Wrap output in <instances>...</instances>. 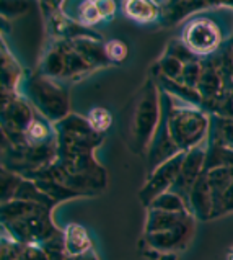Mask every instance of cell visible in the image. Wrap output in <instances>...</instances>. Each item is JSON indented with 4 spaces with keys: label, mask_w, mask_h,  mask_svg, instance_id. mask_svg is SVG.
Wrapping results in <instances>:
<instances>
[{
    "label": "cell",
    "mask_w": 233,
    "mask_h": 260,
    "mask_svg": "<svg viewBox=\"0 0 233 260\" xmlns=\"http://www.w3.org/2000/svg\"><path fill=\"white\" fill-rule=\"evenodd\" d=\"M162 118L147 152L148 169L153 170L179 152H187L209 141L210 115L160 88Z\"/></svg>",
    "instance_id": "1"
},
{
    "label": "cell",
    "mask_w": 233,
    "mask_h": 260,
    "mask_svg": "<svg viewBox=\"0 0 233 260\" xmlns=\"http://www.w3.org/2000/svg\"><path fill=\"white\" fill-rule=\"evenodd\" d=\"M196 218L191 211H165L147 208L140 254L150 260H176L194 237Z\"/></svg>",
    "instance_id": "2"
},
{
    "label": "cell",
    "mask_w": 233,
    "mask_h": 260,
    "mask_svg": "<svg viewBox=\"0 0 233 260\" xmlns=\"http://www.w3.org/2000/svg\"><path fill=\"white\" fill-rule=\"evenodd\" d=\"M54 206L29 200H9L2 203V229L12 239L26 246H43L61 234L52 221Z\"/></svg>",
    "instance_id": "3"
},
{
    "label": "cell",
    "mask_w": 233,
    "mask_h": 260,
    "mask_svg": "<svg viewBox=\"0 0 233 260\" xmlns=\"http://www.w3.org/2000/svg\"><path fill=\"white\" fill-rule=\"evenodd\" d=\"M127 144L135 154L148 152L162 118L160 87L153 76L145 79L127 108Z\"/></svg>",
    "instance_id": "4"
},
{
    "label": "cell",
    "mask_w": 233,
    "mask_h": 260,
    "mask_svg": "<svg viewBox=\"0 0 233 260\" xmlns=\"http://www.w3.org/2000/svg\"><path fill=\"white\" fill-rule=\"evenodd\" d=\"M20 93L36 108L37 113L54 124L70 115L69 95L62 84L40 72L23 79Z\"/></svg>",
    "instance_id": "5"
},
{
    "label": "cell",
    "mask_w": 233,
    "mask_h": 260,
    "mask_svg": "<svg viewBox=\"0 0 233 260\" xmlns=\"http://www.w3.org/2000/svg\"><path fill=\"white\" fill-rule=\"evenodd\" d=\"M223 38V28L219 20L210 18L209 15H198L187 20L181 31L184 46L198 57L212 56L220 48Z\"/></svg>",
    "instance_id": "6"
},
{
    "label": "cell",
    "mask_w": 233,
    "mask_h": 260,
    "mask_svg": "<svg viewBox=\"0 0 233 260\" xmlns=\"http://www.w3.org/2000/svg\"><path fill=\"white\" fill-rule=\"evenodd\" d=\"M184 154L186 152H179L176 155H173V157L167 159L159 167L150 170L147 182L139 191V198H140V202L144 203V206L148 208L155 198H159L160 195H163V193H167L173 188V185L178 180L179 170H181Z\"/></svg>",
    "instance_id": "7"
},
{
    "label": "cell",
    "mask_w": 233,
    "mask_h": 260,
    "mask_svg": "<svg viewBox=\"0 0 233 260\" xmlns=\"http://www.w3.org/2000/svg\"><path fill=\"white\" fill-rule=\"evenodd\" d=\"M207 151H209V141H206L204 144H201L194 149L187 151L184 154L181 170H179L178 180L173 185V188L170 191L176 193V195L181 197L184 202H189L192 187L196 185L199 180V177L202 174L206 166V159H207Z\"/></svg>",
    "instance_id": "8"
},
{
    "label": "cell",
    "mask_w": 233,
    "mask_h": 260,
    "mask_svg": "<svg viewBox=\"0 0 233 260\" xmlns=\"http://www.w3.org/2000/svg\"><path fill=\"white\" fill-rule=\"evenodd\" d=\"M75 5V13L70 20L77 21L82 26H93L98 25L100 21H106L111 17H114L116 4L108 2V0H101V2H95V0H88V2H79Z\"/></svg>",
    "instance_id": "9"
},
{
    "label": "cell",
    "mask_w": 233,
    "mask_h": 260,
    "mask_svg": "<svg viewBox=\"0 0 233 260\" xmlns=\"http://www.w3.org/2000/svg\"><path fill=\"white\" fill-rule=\"evenodd\" d=\"M2 260H49L41 246H26L2 234Z\"/></svg>",
    "instance_id": "10"
},
{
    "label": "cell",
    "mask_w": 233,
    "mask_h": 260,
    "mask_svg": "<svg viewBox=\"0 0 233 260\" xmlns=\"http://www.w3.org/2000/svg\"><path fill=\"white\" fill-rule=\"evenodd\" d=\"M124 17L135 21V23L147 25L157 21L162 15L160 2H148V0H127L123 2Z\"/></svg>",
    "instance_id": "11"
},
{
    "label": "cell",
    "mask_w": 233,
    "mask_h": 260,
    "mask_svg": "<svg viewBox=\"0 0 233 260\" xmlns=\"http://www.w3.org/2000/svg\"><path fill=\"white\" fill-rule=\"evenodd\" d=\"M64 246L67 255H82L95 249L87 229L80 224H69L64 229Z\"/></svg>",
    "instance_id": "12"
},
{
    "label": "cell",
    "mask_w": 233,
    "mask_h": 260,
    "mask_svg": "<svg viewBox=\"0 0 233 260\" xmlns=\"http://www.w3.org/2000/svg\"><path fill=\"white\" fill-rule=\"evenodd\" d=\"M209 143L233 149V118L210 115Z\"/></svg>",
    "instance_id": "13"
},
{
    "label": "cell",
    "mask_w": 233,
    "mask_h": 260,
    "mask_svg": "<svg viewBox=\"0 0 233 260\" xmlns=\"http://www.w3.org/2000/svg\"><path fill=\"white\" fill-rule=\"evenodd\" d=\"M148 208H159V210H165V211H189L187 203L173 191H167L159 198H155Z\"/></svg>",
    "instance_id": "14"
},
{
    "label": "cell",
    "mask_w": 233,
    "mask_h": 260,
    "mask_svg": "<svg viewBox=\"0 0 233 260\" xmlns=\"http://www.w3.org/2000/svg\"><path fill=\"white\" fill-rule=\"evenodd\" d=\"M87 120H88L90 126H92L98 135H104L112 123V116L106 108L96 107L87 115Z\"/></svg>",
    "instance_id": "15"
},
{
    "label": "cell",
    "mask_w": 233,
    "mask_h": 260,
    "mask_svg": "<svg viewBox=\"0 0 233 260\" xmlns=\"http://www.w3.org/2000/svg\"><path fill=\"white\" fill-rule=\"evenodd\" d=\"M104 51H106V56L111 64H119L127 57L129 48L121 40H111L108 43H104Z\"/></svg>",
    "instance_id": "16"
},
{
    "label": "cell",
    "mask_w": 233,
    "mask_h": 260,
    "mask_svg": "<svg viewBox=\"0 0 233 260\" xmlns=\"http://www.w3.org/2000/svg\"><path fill=\"white\" fill-rule=\"evenodd\" d=\"M220 62H222L225 76L228 77L230 84L233 85V48H228L227 51H225V54L222 56Z\"/></svg>",
    "instance_id": "17"
},
{
    "label": "cell",
    "mask_w": 233,
    "mask_h": 260,
    "mask_svg": "<svg viewBox=\"0 0 233 260\" xmlns=\"http://www.w3.org/2000/svg\"><path fill=\"white\" fill-rule=\"evenodd\" d=\"M65 260H100V257L96 254V250L92 249V250H88L87 254H82V255H67Z\"/></svg>",
    "instance_id": "18"
},
{
    "label": "cell",
    "mask_w": 233,
    "mask_h": 260,
    "mask_svg": "<svg viewBox=\"0 0 233 260\" xmlns=\"http://www.w3.org/2000/svg\"><path fill=\"white\" fill-rule=\"evenodd\" d=\"M228 260H233V247H231L230 252H228Z\"/></svg>",
    "instance_id": "19"
}]
</instances>
